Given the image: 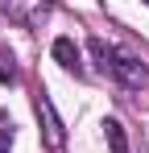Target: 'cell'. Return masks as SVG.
<instances>
[{
  "mask_svg": "<svg viewBox=\"0 0 149 153\" xmlns=\"http://www.w3.org/2000/svg\"><path fill=\"white\" fill-rule=\"evenodd\" d=\"M108 71L120 79L124 87H145V83H149V71L133 58V54H116V50H112V66H108Z\"/></svg>",
  "mask_w": 149,
  "mask_h": 153,
  "instance_id": "cell-1",
  "label": "cell"
},
{
  "mask_svg": "<svg viewBox=\"0 0 149 153\" xmlns=\"http://www.w3.org/2000/svg\"><path fill=\"white\" fill-rule=\"evenodd\" d=\"M8 149H13V124L0 120V153H8Z\"/></svg>",
  "mask_w": 149,
  "mask_h": 153,
  "instance_id": "cell-7",
  "label": "cell"
},
{
  "mask_svg": "<svg viewBox=\"0 0 149 153\" xmlns=\"http://www.w3.org/2000/svg\"><path fill=\"white\" fill-rule=\"evenodd\" d=\"M37 116L46 120V141H50V149H58V145H62V128H58V120H54V108H50L46 95L37 100Z\"/></svg>",
  "mask_w": 149,
  "mask_h": 153,
  "instance_id": "cell-4",
  "label": "cell"
},
{
  "mask_svg": "<svg viewBox=\"0 0 149 153\" xmlns=\"http://www.w3.org/2000/svg\"><path fill=\"white\" fill-rule=\"evenodd\" d=\"M104 132H108V145H112V153H128V141H124L120 120H104Z\"/></svg>",
  "mask_w": 149,
  "mask_h": 153,
  "instance_id": "cell-5",
  "label": "cell"
},
{
  "mask_svg": "<svg viewBox=\"0 0 149 153\" xmlns=\"http://www.w3.org/2000/svg\"><path fill=\"white\" fill-rule=\"evenodd\" d=\"M145 4H149V0H145Z\"/></svg>",
  "mask_w": 149,
  "mask_h": 153,
  "instance_id": "cell-8",
  "label": "cell"
},
{
  "mask_svg": "<svg viewBox=\"0 0 149 153\" xmlns=\"http://www.w3.org/2000/svg\"><path fill=\"white\" fill-rule=\"evenodd\" d=\"M0 8L13 17V21H25V25H37L50 13V0H0Z\"/></svg>",
  "mask_w": 149,
  "mask_h": 153,
  "instance_id": "cell-2",
  "label": "cell"
},
{
  "mask_svg": "<svg viewBox=\"0 0 149 153\" xmlns=\"http://www.w3.org/2000/svg\"><path fill=\"white\" fill-rule=\"evenodd\" d=\"M0 79H4V83H13V79H17V66H13V54H4V50H0Z\"/></svg>",
  "mask_w": 149,
  "mask_h": 153,
  "instance_id": "cell-6",
  "label": "cell"
},
{
  "mask_svg": "<svg viewBox=\"0 0 149 153\" xmlns=\"http://www.w3.org/2000/svg\"><path fill=\"white\" fill-rule=\"evenodd\" d=\"M54 58H58V62H62L66 71H74V75L83 71V58H79V46H74L71 37H58V42H54Z\"/></svg>",
  "mask_w": 149,
  "mask_h": 153,
  "instance_id": "cell-3",
  "label": "cell"
}]
</instances>
